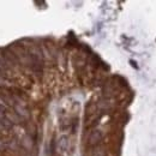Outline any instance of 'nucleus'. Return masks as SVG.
Wrapping results in <instances>:
<instances>
[{
    "label": "nucleus",
    "instance_id": "obj_1",
    "mask_svg": "<svg viewBox=\"0 0 156 156\" xmlns=\"http://www.w3.org/2000/svg\"><path fill=\"white\" fill-rule=\"evenodd\" d=\"M101 139H102V133H101V131H98V130H94V131H91V133L89 135V137H88V143L90 144V145H97L100 142H101Z\"/></svg>",
    "mask_w": 156,
    "mask_h": 156
},
{
    "label": "nucleus",
    "instance_id": "obj_2",
    "mask_svg": "<svg viewBox=\"0 0 156 156\" xmlns=\"http://www.w3.org/2000/svg\"><path fill=\"white\" fill-rule=\"evenodd\" d=\"M92 156H105V151L102 149H96V150H94Z\"/></svg>",
    "mask_w": 156,
    "mask_h": 156
}]
</instances>
